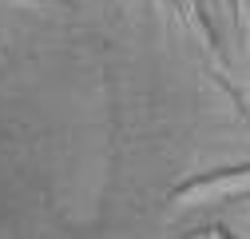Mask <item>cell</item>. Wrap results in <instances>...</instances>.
Returning a JSON list of instances; mask_svg holds the SVG:
<instances>
[{"instance_id":"1","label":"cell","mask_w":250,"mask_h":239,"mask_svg":"<svg viewBox=\"0 0 250 239\" xmlns=\"http://www.w3.org/2000/svg\"><path fill=\"white\" fill-rule=\"evenodd\" d=\"M199 239H227V235H223V231H218V227H214V231H203Z\"/></svg>"}]
</instances>
